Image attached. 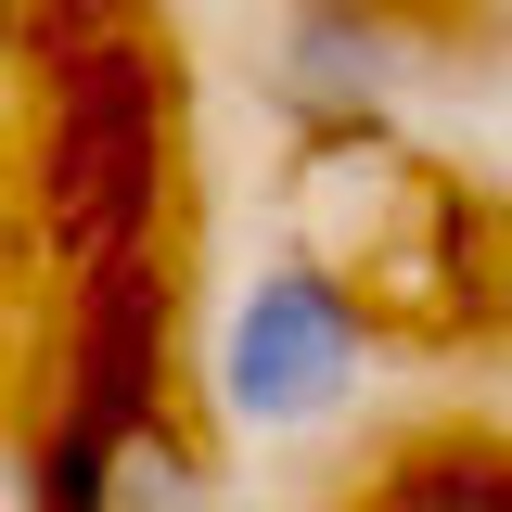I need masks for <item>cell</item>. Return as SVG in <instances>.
I'll use <instances>...</instances> for the list:
<instances>
[{"mask_svg": "<svg viewBox=\"0 0 512 512\" xmlns=\"http://www.w3.org/2000/svg\"><path fill=\"white\" fill-rule=\"evenodd\" d=\"M282 116H308L320 141H372L384 103H397V26L384 0H308L282 26Z\"/></svg>", "mask_w": 512, "mask_h": 512, "instance_id": "obj_2", "label": "cell"}, {"mask_svg": "<svg viewBox=\"0 0 512 512\" xmlns=\"http://www.w3.org/2000/svg\"><path fill=\"white\" fill-rule=\"evenodd\" d=\"M372 372V333L346 308V282L308 269V256H282V269H256L244 295H231V333H218V397H231V423L256 436H308L333 423L346 397Z\"/></svg>", "mask_w": 512, "mask_h": 512, "instance_id": "obj_1", "label": "cell"}, {"mask_svg": "<svg viewBox=\"0 0 512 512\" xmlns=\"http://www.w3.org/2000/svg\"><path fill=\"white\" fill-rule=\"evenodd\" d=\"M384 13H410V0H384Z\"/></svg>", "mask_w": 512, "mask_h": 512, "instance_id": "obj_5", "label": "cell"}, {"mask_svg": "<svg viewBox=\"0 0 512 512\" xmlns=\"http://www.w3.org/2000/svg\"><path fill=\"white\" fill-rule=\"evenodd\" d=\"M397 512H512L500 474H461V487H423V500H397Z\"/></svg>", "mask_w": 512, "mask_h": 512, "instance_id": "obj_4", "label": "cell"}, {"mask_svg": "<svg viewBox=\"0 0 512 512\" xmlns=\"http://www.w3.org/2000/svg\"><path fill=\"white\" fill-rule=\"evenodd\" d=\"M64 512H218V487L167 423H116L64 461Z\"/></svg>", "mask_w": 512, "mask_h": 512, "instance_id": "obj_3", "label": "cell"}]
</instances>
